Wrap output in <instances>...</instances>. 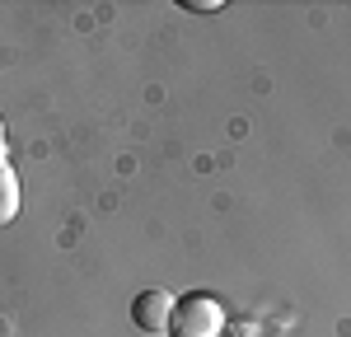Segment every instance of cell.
<instances>
[{
    "instance_id": "4",
    "label": "cell",
    "mask_w": 351,
    "mask_h": 337,
    "mask_svg": "<svg viewBox=\"0 0 351 337\" xmlns=\"http://www.w3.org/2000/svg\"><path fill=\"white\" fill-rule=\"evenodd\" d=\"M188 10H197V14H216L220 0H188Z\"/></svg>"
},
{
    "instance_id": "5",
    "label": "cell",
    "mask_w": 351,
    "mask_h": 337,
    "mask_svg": "<svg viewBox=\"0 0 351 337\" xmlns=\"http://www.w3.org/2000/svg\"><path fill=\"white\" fill-rule=\"evenodd\" d=\"M0 140H5V122H0Z\"/></svg>"
},
{
    "instance_id": "2",
    "label": "cell",
    "mask_w": 351,
    "mask_h": 337,
    "mask_svg": "<svg viewBox=\"0 0 351 337\" xmlns=\"http://www.w3.org/2000/svg\"><path fill=\"white\" fill-rule=\"evenodd\" d=\"M169 319H173V295L169 290H141L132 300V323L141 333H169Z\"/></svg>"
},
{
    "instance_id": "3",
    "label": "cell",
    "mask_w": 351,
    "mask_h": 337,
    "mask_svg": "<svg viewBox=\"0 0 351 337\" xmlns=\"http://www.w3.org/2000/svg\"><path fill=\"white\" fill-rule=\"evenodd\" d=\"M19 216V178H14V168L0 160V225H10Z\"/></svg>"
},
{
    "instance_id": "1",
    "label": "cell",
    "mask_w": 351,
    "mask_h": 337,
    "mask_svg": "<svg viewBox=\"0 0 351 337\" xmlns=\"http://www.w3.org/2000/svg\"><path fill=\"white\" fill-rule=\"evenodd\" d=\"M225 305L206 290H192L183 300H173V319H169V337H220L225 333Z\"/></svg>"
}]
</instances>
